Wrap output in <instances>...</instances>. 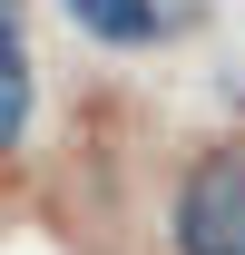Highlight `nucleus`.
Segmentation results:
<instances>
[{
	"label": "nucleus",
	"instance_id": "obj_1",
	"mask_svg": "<svg viewBox=\"0 0 245 255\" xmlns=\"http://www.w3.org/2000/svg\"><path fill=\"white\" fill-rule=\"evenodd\" d=\"M167 255H245V147H196L167 196Z\"/></svg>",
	"mask_w": 245,
	"mask_h": 255
},
{
	"label": "nucleus",
	"instance_id": "obj_2",
	"mask_svg": "<svg viewBox=\"0 0 245 255\" xmlns=\"http://www.w3.org/2000/svg\"><path fill=\"white\" fill-rule=\"evenodd\" d=\"M30 108H39V79H30V30H20V0H0V147H10V157L30 147Z\"/></svg>",
	"mask_w": 245,
	"mask_h": 255
},
{
	"label": "nucleus",
	"instance_id": "obj_3",
	"mask_svg": "<svg viewBox=\"0 0 245 255\" xmlns=\"http://www.w3.org/2000/svg\"><path fill=\"white\" fill-rule=\"evenodd\" d=\"M59 10L89 39H108V49H157V39L177 30V0H59Z\"/></svg>",
	"mask_w": 245,
	"mask_h": 255
}]
</instances>
